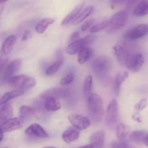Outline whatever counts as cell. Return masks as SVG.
Returning <instances> with one entry per match:
<instances>
[{
	"instance_id": "cell-13",
	"label": "cell",
	"mask_w": 148,
	"mask_h": 148,
	"mask_svg": "<svg viewBox=\"0 0 148 148\" xmlns=\"http://www.w3.org/2000/svg\"><path fill=\"white\" fill-rule=\"evenodd\" d=\"M25 134L29 137H37L40 139L49 138V134L43 128V127L37 123H33L25 131Z\"/></svg>"
},
{
	"instance_id": "cell-7",
	"label": "cell",
	"mask_w": 148,
	"mask_h": 148,
	"mask_svg": "<svg viewBox=\"0 0 148 148\" xmlns=\"http://www.w3.org/2000/svg\"><path fill=\"white\" fill-rule=\"evenodd\" d=\"M148 34V23L137 25L135 27L127 30L124 35L126 40H134L141 38Z\"/></svg>"
},
{
	"instance_id": "cell-22",
	"label": "cell",
	"mask_w": 148,
	"mask_h": 148,
	"mask_svg": "<svg viewBox=\"0 0 148 148\" xmlns=\"http://www.w3.org/2000/svg\"><path fill=\"white\" fill-rule=\"evenodd\" d=\"M35 114V110L32 107L27 106H22L19 111V119L22 122L29 120Z\"/></svg>"
},
{
	"instance_id": "cell-38",
	"label": "cell",
	"mask_w": 148,
	"mask_h": 148,
	"mask_svg": "<svg viewBox=\"0 0 148 148\" xmlns=\"http://www.w3.org/2000/svg\"><path fill=\"white\" fill-rule=\"evenodd\" d=\"M78 39H79V32H74V33L71 35L70 37H69V43H73V42L77 40Z\"/></svg>"
},
{
	"instance_id": "cell-1",
	"label": "cell",
	"mask_w": 148,
	"mask_h": 148,
	"mask_svg": "<svg viewBox=\"0 0 148 148\" xmlns=\"http://www.w3.org/2000/svg\"><path fill=\"white\" fill-rule=\"evenodd\" d=\"M113 63L109 56H98L92 63V69L95 77L102 85H107L111 77V72Z\"/></svg>"
},
{
	"instance_id": "cell-9",
	"label": "cell",
	"mask_w": 148,
	"mask_h": 148,
	"mask_svg": "<svg viewBox=\"0 0 148 148\" xmlns=\"http://www.w3.org/2000/svg\"><path fill=\"white\" fill-rule=\"evenodd\" d=\"M72 127L78 130H85L90 126V121L88 117L80 114H70L67 117Z\"/></svg>"
},
{
	"instance_id": "cell-42",
	"label": "cell",
	"mask_w": 148,
	"mask_h": 148,
	"mask_svg": "<svg viewBox=\"0 0 148 148\" xmlns=\"http://www.w3.org/2000/svg\"><path fill=\"white\" fill-rule=\"evenodd\" d=\"M4 7H5V3L0 2V16H1V14H2L3 11H4Z\"/></svg>"
},
{
	"instance_id": "cell-44",
	"label": "cell",
	"mask_w": 148,
	"mask_h": 148,
	"mask_svg": "<svg viewBox=\"0 0 148 148\" xmlns=\"http://www.w3.org/2000/svg\"><path fill=\"white\" fill-rule=\"evenodd\" d=\"M3 138H4V132H3L2 130L0 127V142L3 140Z\"/></svg>"
},
{
	"instance_id": "cell-36",
	"label": "cell",
	"mask_w": 148,
	"mask_h": 148,
	"mask_svg": "<svg viewBox=\"0 0 148 148\" xmlns=\"http://www.w3.org/2000/svg\"><path fill=\"white\" fill-rule=\"evenodd\" d=\"M95 21V19L94 18L89 19V20L85 21L83 23V24L82 25V26H81V30L82 31H86V30H88V29L90 28V27H92V25L94 24Z\"/></svg>"
},
{
	"instance_id": "cell-21",
	"label": "cell",
	"mask_w": 148,
	"mask_h": 148,
	"mask_svg": "<svg viewBox=\"0 0 148 148\" xmlns=\"http://www.w3.org/2000/svg\"><path fill=\"white\" fill-rule=\"evenodd\" d=\"M45 109L50 112H55L61 109L62 108V103H61L59 99L57 98H50L46 99L44 103Z\"/></svg>"
},
{
	"instance_id": "cell-23",
	"label": "cell",
	"mask_w": 148,
	"mask_h": 148,
	"mask_svg": "<svg viewBox=\"0 0 148 148\" xmlns=\"http://www.w3.org/2000/svg\"><path fill=\"white\" fill-rule=\"evenodd\" d=\"M94 10H95V7L93 5H89L88 7H85L84 10H82L79 14V15L77 17L75 20L74 21L73 24L72 25H77L79 23H82L85 21L92 12H93Z\"/></svg>"
},
{
	"instance_id": "cell-46",
	"label": "cell",
	"mask_w": 148,
	"mask_h": 148,
	"mask_svg": "<svg viewBox=\"0 0 148 148\" xmlns=\"http://www.w3.org/2000/svg\"><path fill=\"white\" fill-rule=\"evenodd\" d=\"M3 66H4V64L1 62V56H0V69H1V68H3Z\"/></svg>"
},
{
	"instance_id": "cell-28",
	"label": "cell",
	"mask_w": 148,
	"mask_h": 148,
	"mask_svg": "<svg viewBox=\"0 0 148 148\" xmlns=\"http://www.w3.org/2000/svg\"><path fill=\"white\" fill-rule=\"evenodd\" d=\"M13 108L12 106L10 103H6L2 106L0 109V121L4 122L6 120L12 118Z\"/></svg>"
},
{
	"instance_id": "cell-18",
	"label": "cell",
	"mask_w": 148,
	"mask_h": 148,
	"mask_svg": "<svg viewBox=\"0 0 148 148\" xmlns=\"http://www.w3.org/2000/svg\"><path fill=\"white\" fill-rule=\"evenodd\" d=\"M129 77V73L126 71L124 72H119L116 76L114 81V85H113V90H114V93L116 96H119L121 91V87L123 82H125Z\"/></svg>"
},
{
	"instance_id": "cell-10",
	"label": "cell",
	"mask_w": 148,
	"mask_h": 148,
	"mask_svg": "<svg viewBox=\"0 0 148 148\" xmlns=\"http://www.w3.org/2000/svg\"><path fill=\"white\" fill-rule=\"evenodd\" d=\"M22 65V60L20 59H16L9 63L4 68L3 73V80L8 82L9 79L15 76L20 71Z\"/></svg>"
},
{
	"instance_id": "cell-11",
	"label": "cell",
	"mask_w": 148,
	"mask_h": 148,
	"mask_svg": "<svg viewBox=\"0 0 148 148\" xmlns=\"http://www.w3.org/2000/svg\"><path fill=\"white\" fill-rule=\"evenodd\" d=\"M69 95V90L63 88H51L46 90L43 91L40 95V98L42 99H47V98H66Z\"/></svg>"
},
{
	"instance_id": "cell-2",
	"label": "cell",
	"mask_w": 148,
	"mask_h": 148,
	"mask_svg": "<svg viewBox=\"0 0 148 148\" xmlns=\"http://www.w3.org/2000/svg\"><path fill=\"white\" fill-rule=\"evenodd\" d=\"M88 107L90 114L95 119L102 118L104 114L103 101L98 94L93 92L88 97Z\"/></svg>"
},
{
	"instance_id": "cell-45",
	"label": "cell",
	"mask_w": 148,
	"mask_h": 148,
	"mask_svg": "<svg viewBox=\"0 0 148 148\" xmlns=\"http://www.w3.org/2000/svg\"><path fill=\"white\" fill-rule=\"evenodd\" d=\"M143 144H145L146 146H147L148 147V135H147V137L145 138V140H144V142H143Z\"/></svg>"
},
{
	"instance_id": "cell-3",
	"label": "cell",
	"mask_w": 148,
	"mask_h": 148,
	"mask_svg": "<svg viewBox=\"0 0 148 148\" xmlns=\"http://www.w3.org/2000/svg\"><path fill=\"white\" fill-rule=\"evenodd\" d=\"M128 21V14L124 10H121L112 15L108 20V27L106 32L109 34L116 33L120 29L124 27Z\"/></svg>"
},
{
	"instance_id": "cell-31",
	"label": "cell",
	"mask_w": 148,
	"mask_h": 148,
	"mask_svg": "<svg viewBox=\"0 0 148 148\" xmlns=\"http://www.w3.org/2000/svg\"><path fill=\"white\" fill-rule=\"evenodd\" d=\"M108 27V20H103V21H101L98 23H95L91 27L90 33H98L100 31H102L103 30H106L107 27Z\"/></svg>"
},
{
	"instance_id": "cell-30",
	"label": "cell",
	"mask_w": 148,
	"mask_h": 148,
	"mask_svg": "<svg viewBox=\"0 0 148 148\" xmlns=\"http://www.w3.org/2000/svg\"><path fill=\"white\" fill-rule=\"evenodd\" d=\"M148 132L145 130H136L132 132L130 134V139L134 143H143L144 140L147 137Z\"/></svg>"
},
{
	"instance_id": "cell-19",
	"label": "cell",
	"mask_w": 148,
	"mask_h": 148,
	"mask_svg": "<svg viewBox=\"0 0 148 148\" xmlns=\"http://www.w3.org/2000/svg\"><path fill=\"white\" fill-rule=\"evenodd\" d=\"M90 142L95 148H103L105 143V132L103 130H98L90 137Z\"/></svg>"
},
{
	"instance_id": "cell-43",
	"label": "cell",
	"mask_w": 148,
	"mask_h": 148,
	"mask_svg": "<svg viewBox=\"0 0 148 148\" xmlns=\"http://www.w3.org/2000/svg\"><path fill=\"white\" fill-rule=\"evenodd\" d=\"M78 148H95V147H94V146L92 145V144H88V145H86L81 146V147Z\"/></svg>"
},
{
	"instance_id": "cell-37",
	"label": "cell",
	"mask_w": 148,
	"mask_h": 148,
	"mask_svg": "<svg viewBox=\"0 0 148 148\" xmlns=\"http://www.w3.org/2000/svg\"><path fill=\"white\" fill-rule=\"evenodd\" d=\"M31 37H32L31 32L28 30H25L24 32H23V36H22V40H23V41H26V40L31 38Z\"/></svg>"
},
{
	"instance_id": "cell-32",
	"label": "cell",
	"mask_w": 148,
	"mask_h": 148,
	"mask_svg": "<svg viewBox=\"0 0 148 148\" xmlns=\"http://www.w3.org/2000/svg\"><path fill=\"white\" fill-rule=\"evenodd\" d=\"M84 93L87 96H89L91 93H92V77L91 75H88L86 78H85V81H84Z\"/></svg>"
},
{
	"instance_id": "cell-17",
	"label": "cell",
	"mask_w": 148,
	"mask_h": 148,
	"mask_svg": "<svg viewBox=\"0 0 148 148\" xmlns=\"http://www.w3.org/2000/svg\"><path fill=\"white\" fill-rule=\"evenodd\" d=\"M79 130H77L74 127L66 129L62 134V140L66 143H71L75 142L79 138Z\"/></svg>"
},
{
	"instance_id": "cell-6",
	"label": "cell",
	"mask_w": 148,
	"mask_h": 148,
	"mask_svg": "<svg viewBox=\"0 0 148 148\" xmlns=\"http://www.w3.org/2000/svg\"><path fill=\"white\" fill-rule=\"evenodd\" d=\"M119 117V104L115 98H113L108 103L106 111V122L109 127L116 124Z\"/></svg>"
},
{
	"instance_id": "cell-20",
	"label": "cell",
	"mask_w": 148,
	"mask_h": 148,
	"mask_svg": "<svg viewBox=\"0 0 148 148\" xmlns=\"http://www.w3.org/2000/svg\"><path fill=\"white\" fill-rule=\"evenodd\" d=\"M24 92L25 91L22 90H17V89L13 90L7 92L6 93H4L1 98H0V106L7 103L9 101L14 99V98L21 96L22 95L24 94Z\"/></svg>"
},
{
	"instance_id": "cell-8",
	"label": "cell",
	"mask_w": 148,
	"mask_h": 148,
	"mask_svg": "<svg viewBox=\"0 0 148 148\" xmlns=\"http://www.w3.org/2000/svg\"><path fill=\"white\" fill-rule=\"evenodd\" d=\"M113 51L119 63L122 66H126L131 55L127 45L123 42H119L114 46Z\"/></svg>"
},
{
	"instance_id": "cell-26",
	"label": "cell",
	"mask_w": 148,
	"mask_h": 148,
	"mask_svg": "<svg viewBox=\"0 0 148 148\" xmlns=\"http://www.w3.org/2000/svg\"><path fill=\"white\" fill-rule=\"evenodd\" d=\"M134 14L137 17L148 14V0H141L134 10Z\"/></svg>"
},
{
	"instance_id": "cell-40",
	"label": "cell",
	"mask_w": 148,
	"mask_h": 148,
	"mask_svg": "<svg viewBox=\"0 0 148 148\" xmlns=\"http://www.w3.org/2000/svg\"><path fill=\"white\" fill-rule=\"evenodd\" d=\"M125 1H127V0H111V4L115 7V6H118L119 5V4H122V3H124Z\"/></svg>"
},
{
	"instance_id": "cell-4",
	"label": "cell",
	"mask_w": 148,
	"mask_h": 148,
	"mask_svg": "<svg viewBox=\"0 0 148 148\" xmlns=\"http://www.w3.org/2000/svg\"><path fill=\"white\" fill-rule=\"evenodd\" d=\"M8 82L10 86L23 91L31 89L36 85V79L26 75H15L9 79Z\"/></svg>"
},
{
	"instance_id": "cell-48",
	"label": "cell",
	"mask_w": 148,
	"mask_h": 148,
	"mask_svg": "<svg viewBox=\"0 0 148 148\" xmlns=\"http://www.w3.org/2000/svg\"><path fill=\"white\" fill-rule=\"evenodd\" d=\"M43 148H56L55 147H43Z\"/></svg>"
},
{
	"instance_id": "cell-16",
	"label": "cell",
	"mask_w": 148,
	"mask_h": 148,
	"mask_svg": "<svg viewBox=\"0 0 148 148\" xmlns=\"http://www.w3.org/2000/svg\"><path fill=\"white\" fill-rule=\"evenodd\" d=\"M16 40H17V37L14 35L8 36L1 45V49H0V54L1 56H7L10 54L12 51Z\"/></svg>"
},
{
	"instance_id": "cell-34",
	"label": "cell",
	"mask_w": 148,
	"mask_h": 148,
	"mask_svg": "<svg viewBox=\"0 0 148 148\" xmlns=\"http://www.w3.org/2000/svg\"><path fill=\"white\" fill-rule=\"evenodd\" d=\"M147 100L146 98H143V99L140 100L138 103L135 104L134 106V109L137 111V112H140V111H143L145 108L147 107Z\"/></svg>"
},
{
	"instance_id": "cell-47",
	"label": "cell",
	"mask_w": 148,
	"mask_h": 148,
	"mask_svg": "<svg viewBox=\"0 0 148 148\" xmlns=\"http://www.w3.org/2000/svg\"><path fill=\"white\" fill-rule=\"evenodd\" d=\"M9 1V0H0V2H3V3H5L6 1Z\"/></svg>"
},
{
	"instance_id": "cell-5",
	"label": "cell",
	"mask_w": 148,
	"mask_h": 148,
	"mask_svg": "<svg viewBox=\"0 0 148 148\" xmlns=\"http://www.w3.org/2000/svg\"><path fill=\"white\" fill-rule=\"evenodd\" d=\"M95 35H89L82 38L78 39L76 41L68 44L65 49V52L69 55H75L79 53L82 49L89 47L96 39Z\"/></svg>"
},
{
	"instance_id": "cell-25",
	"label": "cell",
	"mask_w": 148,
	"mask_h": 148,
	"mask_svg": "<svg viewBox=\"0 0 148 148\" xmlns=\"http://www.w3.org/2000/svg\"><path fill=\"white\" fill-rule=\"evenodd\" d=\"M55 20L52 18H49V17H46V18L42 19L41 20L38 22L36 25V31L38 34H42V33H45L49 26L53 24Z\"/></svg>"
},
{
	"instance_id": "cell-33",
	"label": "cell",
	"mask_w": 148,
	"mask_h": 148,
	"mask_svg": "<svg viewBox=\"0 0 148 148\" xmlns=\"http://www.w3.org/2000/svg\"><path fill=\"white\" fill-rule=\"evenodd\" d=\"M74 80H75V74L70 72V73H68L66 75H64L61 79L59 83H60L61 86H66V85H69L71 83H72Z\"/></svg>"
},
{
	"instance_id": "cell-35",
	"label": "cell",
	"mask_w": 148,
	"mask_h": 148,
	"mask_svg": "<svg viewBox=\"0 0 148 148\" xmlns=\"http://www.w3.org/2000/svg\"><path fill=\"white\" fill-rule=\"evenodd\" d=\"M111 147L112 148H130V145L127 143H126L124 140L121 141H115L111 144Z\"/></svg>"
},
{
	"instance_id": "cell-12",
	"label": "cell",
	"mask_w": 148,
	"mask_h": 148,
	"mask_svg": "<svg viewBox=\"0 0 148 148\" xmlns=\"http://www.w3.org/2000/svg\"><path fill=\"white\" fill-rule=\"evenodd\" d=\"M145 59L142 53H135L131 54L128 59L126 66L129 70L132 72H138L141 69L144 64Z\"/></svg>"
},
{
	"instance_id": "cell-41",
	"label": "cell",
	"mask_w": 148,
	"mask_h": 148,
	"mask_svg": "<svg viewBox=\"0 0 148 148\" xmlns=\"http://www.w3.org/2000/svg\"><path fill=\"white\" fill-rule=\"evenodd\" d=\"M141 0H127L129 6H133L136 4H138Z\"/></svg>"
},
{
	"instance_id": "cell-14",
	"label": "cell",
	"mask_w": 148,
	"mask_h": 148,
	"mask_svg": "<svg viewBox=\"0 0 148 148\" xmlns=\"http://www.w3.org/2000/svg\"><path fill=\"white\" fill-rule=\"evenodd\" d=\"M23 123L17 117H13L6 120L1 123L0 127L2 130L3 132H11L15 130H20L23 127Z\"/></svg>"
},
{
	"instance_id": "cell-39",
	"label": "cell",
	"mask_w": 148,
	"mask_h": 148,
	"mask_svg": "<svg viewBox=\"0 0 148 148\" xmlns=\"http://www.w3.org/2000/svg\"><path fill=\"white\" fill-rule=\"evenodd\" d=\"M132 119L134 120V121H137V122H138V123L143 122V119H142L141 115H140V113L137 112H137L134 113V114H133Z\"/></svg>"
},
{
	"instance_id": "cell-29",
	"label": "cell",
	"mask_w": 148,
	"mask_h": 148,
	"mask_svg": "<svg viewBox=\"0 0 148 148\" xmlns=\"http://www.w3.org/2000/svg\"><path fill=\"white\" fill-rule=\"evenodd\" d=\"M130 130L131 129H130V126L123 124V123L119 124L116 127V136L119 140L123 141L125 140L127 136L130 134Z\"/></svg>"
},
{
	"instance_id": "cell-27",
	"label": "cell",
	"mask_w": 148,
	"mask_h": 148,
	"mask_svg": "<svg viewBox=\"0 0 148 148\" xmlns=\"http://www.w3.org/2000/svg\"><path fill=\"white\" fill-rule=\"evenodd\" d=\"M63 64V58H62V56L61 55L58 59L56 61H55L53 64L50 65V66H48L46 69V71H45V73L47 76H51V75H53L55 73L58 72L59 70V69L61 68V66Z\"/></svg>"
},
{
	"instance_id": "cell-15",
	"label": "cell",
	"mask_w": 148,
	"mask_h": 148,
	"mask_svg": "<svg viewBox=\"0 0 148 148\" xmlns=\"http://www.w3.org/2000/svg\"><path fill=\"white\" fill-rule=\"evenodd\" d=\"M85 5V2H82L80 4H79L78 5H77L66 17H64L63 20H62V23H61V25L62 26H66L68 25H72L73 24L74 21L75 20V19L77 18L79 14L80 13V12L82 10V8L84 7Z\"/></svg>"
},
{
	"instance_id": "cell-24",
	"label": "cell",
	"mask_w": 148,
	"mask_h": 148,
	"mask_svg": "<svg viewBox=\"0 0 148 148\" xmlns=\"http://www.w3.org/2000/svg\"><path fill=\"white\" fill-rule=\"evenodd\" d=\"M92 53H93V51L91 48L87 47L82 49L77 53V62L81 65L84 64L90 59L91 56H92Z\"/></svg>"
}]
</instances>
